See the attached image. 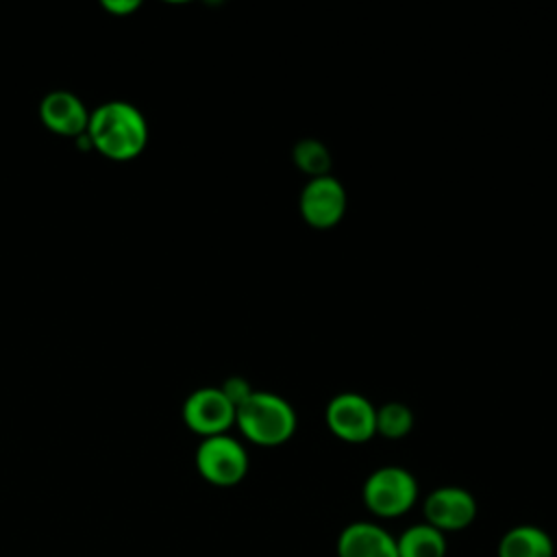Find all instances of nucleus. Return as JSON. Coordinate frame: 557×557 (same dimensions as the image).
Here are the masks:
<instances>
[{
	"label": "nucleus",
	"mask_w": 557,
	"mask_h": 557,
	"mask_svg": "<svg viewBox=\"0 0 557 557\" xmlns=\"http://www.w3.org/2000/svg\"><path fill=\"white\" fill-rule=\"evenodd\" d=\"M496 553L498 557H555V542L542 527L516 524L503 533Z\"/></svg>",
	"instance_id": "nucleus-11"
},
{
	"label": "nucleus",
	"mask_w": 557,
	"mask_h": 557,
	"mask_svg": "<svg viewBox=\"0 0 557 557\" xmlns=\"http://www.w3.org/2000/svg\"><path fill=\"white\" fill-rule=\"evenodd\" d=\"M422 511L426 524L435 527L442 533H453L463 531L474 522L479 505L476 498L466 487L442 485L429 492Z\"/></svg>",
	"instance_id": "nucleus-7"
},
{
	"label": "nucleus",
	"mask_w": 557,
	"mask_h": 557,
	"mask_svg": "<svg viewBox=\"0 0 557 557\" xmlns=\"http://www.w3.org/2000/svg\"><path fill=\"white\" fill-rule=\"evenodd\" d=\"M396 548L398 557H446L448 542L446 533L426 522H418L396 537Z\"/></svg>",
	"instance_id": "nucleus-12"
},
{
	"label": "nucleus",
	"mask_w": 557,
	"mask_h": 557,
	"mask_svg": "<svg viewBox=\"0 0 557 557\" xmlns=\"http://www.w3.org/2000/svg\"><path fill=\"white\" fill-rule=\"evenodd\" d=\"M222 394L231 400V405L237 409L244 400H248V396L255 392L250 387V383L244 376H228L222 385H220Z\"/></svg>",
	"instance_id": "nucleus-15"
},
{
	"label": "nucleus",
	"mask_w": 557,
	"mask_h": 557,
	"mask_svg": "<svg viewBox=\"0 0 557 557\" xmlns=\"http://www.w3.org/2000/svg\"><path fill=\"white\" fill-rule=\"evenodd\" d=\"M85 139L111 161H133L148 144V124L135 104L109 100L89 111Z\"/></svg>",
	"instance_id": "nucleus-1"
},
{
	"label": "nucleus",
	"mask_w": 557,
	"mask_h": 557,
	"mask_svg": "<svg viewBox=\"0 0 557 557\" xmlns=\"http://www.w3.org/2000/svg\"><path fill=\"white\" fill-rule=\"evenodd\" d=\"M335 553L337 557H398L396 537L370 520L346 524L337 535Z\"/></svg>",
	"instance_id": "nucleus-9"
},
{
	"label": "nucleus",
	"mask_w": 557,
	"mask_h": 557,
	"mask_svg": "<svg viewBox=\"0 0 557 557\" xmlns=\"http://www.w3.org/2000/svg\"><path fill=\"white\" fill-rule=\"evenodd\" d=\"M248 453L244 444L228 433L202 437L196 448L198 474L215 487H233L248 474Z\"/></svg>",
	"instance_id": "nucleus-4"
},
{
	"label": "nucleus",
	"mask_w": 557,
	"mask_h": 557,
	"mask_svg": "<svg viewBox=\"0 0 557 557\" xmlns=\"http://www.w3.org/2000/svg\"><path fill=\"white\" fill-rule=\"evenodd\" d=\"M329 431L348 444H363L376 435V407L357 392L333 396L324 411Z\"/></svg>",
	"instance_id": "nucleus-5"
},
{
	"label": "nucleus",
	"mask_w": 557,
	"mask_h": 557,
	"mask_svg": "<svg viewBox=\"0 0 557 557\" xmlns=\"http://www.w3.org/2000/svg\"><path fill=\"white\" fill-rule=\"evenodd\" d=\"M141 4L137 0H104L102 9L113 13V15H131L133 11H137Z\"/></svg>",
	"instance_id": "nucleus-16"
},
{
	"label": "nucleus",
	"mask_w": 557,
	"mask_h": 557,
	"mask_svg": "<svg viewBox=\"0 0 557 557\" xmlns=\"http://www.w3.org/2000/svg\"><path fill=\"white\" fill-rule=\"evenodd\" d=\"M239 433L257 446H281L296 433V411L278 394L255 389L248 400L235 409Z\"/></svg>",
	"instance_id": "nucleus-2"
},
{
	"label": "nucleus",
	"mask_w": 557,
	"mask_h": 557,
	"mask_svg": "<svg viewBox=\"0 0 557 557\" xmlns=\"http://www.w3.org/2000/svg\"><path fill=\"white\" fill-rule=\"evenodd\" d=\"M413 429V411L398 400L376 407V435L385 440H403Z\"/></svg>",
	"instance_id": "nucleus-14"
},
{
	"label": "nucleus",
	"mask_w": 557,
	"mask_h": 557,
	"mask_svg": "<svg viewBox=\"0 0 557 557\" xmlns=\"http://www.w3.org/2000/svg\"><path fill=\"white\" fill-rule=\"evenodd\" d=\"M183 422L202 437L222 435L235 424V407L220 387H198L183 403Z\"/></svg>",
	"instance_id": "nucleus-8"
},
{
	"label": "nucleus",
	"mask_w": 557,
	"mask_h": 557,
	"mask_svg": "<svg viewBox=\"0 0 557 557\" xmlns=\"http://www.w3.org/2000/svg\"><path fill=\"white\" fill-rule=\"evenodd\" d=\"M39 117L44 126L63 137H83L89 124V111L83 100L65 89H54L39 102Z\"/></svg>",
	"instance_id": "nucleus-10"
},
{
	"label": "nucleus",
	"mask_w": 557,
	"mask_h": 557,
	"mask_svg": "<svg viewBox=\"0 0 557 557\" xmlns=\"http://www.w3.org/2000/svg\"><path fill=\"white\" fill-rule=\"evenodd\" d=\"M292 159L296 163V168L307 174L309 178H318V176H326L331 172L333 159L331 152L326 148V144H322L315 137H305L298 139L292 152Z\"/></svg>",
	"instance_id": "nucleus-13"
},
{
	"label": "nucleus",
	"mask_w": 557,
	"mask_h": 557,
	"mask_svg": "<svg viewBox=\"0 0 557 557\" xmlns=\"http://www.w3.org/2000/svg\"><path fill=\"white\" fill-rule=\"evenodd\" d=\"M418 492V481L407 468L381 466L363 481L361 498L376 518H400L416 505Z\"/></svg>",
	"instance_id": "nucleus-3"
},
{
	"label": "nucleus",
	"mask_w": 557,
	"mask_h": 557,
	"mask_svg": "<svg viewBox=\"0 0 557 557\" xmlns=\"http://www.w3.org/2000/svg\"><path fill=\"white\" fill-rule=\"evenodd\" d=\"M346 207H348L346 189L331 174L309 178L298 198V209L302 220L318 231L337 226L346 213Z\"/></svg>",
	"instance_id": "nucleus-6"
}]
</instances>
